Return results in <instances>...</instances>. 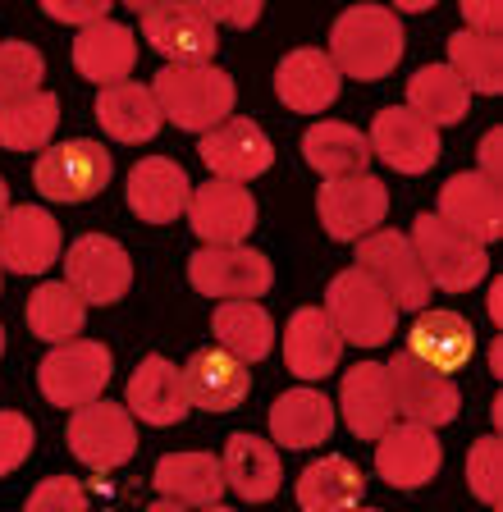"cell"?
<instances>
[{"mask_svg": "<svg viewBox=\"0 0 503 512\" xmlns=\"http://www.w3.org/2000/svg\"><path fill=\"white\" fill-rule=\"evenodd\" d=\"M334 69L357 83H380L394 74V64L403 60V28H398L394 10L380 5H353L343 10L330 28V51Z\"/></svg>", "mask_w": 503, "mask_h": 512, "instance_id": "cell-1", "label": "cell"}, {"mask_svg": "<svg viewBox=\"0 0 503 512\" xmlns=\"http://www.w3.org/2000/svg\"><path fill=\"white\" fill-rule=\"evenodd\" d=\"M151 96L161 115L170 119L183 133H211L229 119L234 110V78L215 64H165L156 83H151Z\"/></svg>", "mask_w": 503, "mask_h": 512, "instance_id": "cell-2", "label": "cell"}, {"mask_svg": "<svg viewBox=\"0 0 503 512\" xmlns=\"http://www.w3.org/2000/svg\"><path fill=\"white\" fill-rule=\"evenodd\" d=\"M407 243H412V252H417L430 288L467 293V288H476L485 275H490L485 243L481 238H471L467 229H458V224H449L444 215H417Z\"/></svg>", "mask_w": 503, "mask_h": 512, "instance_id": "cell-3", "label": "cell"}, {"mask_svg": "<svg viewBox=\"0 0 503 512\" xmlns=\"http://www.w3.org/2000/svg\"><path fill=\"white\" fill-rule=\"evenodd\" d=\"M321 311L330 316L339 339L353 343V348H380V343H389L398 330V307L385 298V288L357 266L339 270V275L330 279Z\"/></svg>", "mask_w": 503, "mask_h": 512, "instance_id": "cell-4", "label": "cell"}, {"mask_svg": "<svg viewBox=\"0 0 503 512\" xmlns=\"http://www.w3.org/2000/svg\"><path fill=\"white\" fill-rule=\"evenodd\" d=\"M115 174V160L101 142L74 138L60 147H46L42 160L33 165V183L51 202H92Z\"/></svg>", "mask_w": 503, "mask_h": 512, "instance_id": "cell-5", "label": "cell"}, {"mask_svg": "<svg viewBox=\"0 0 503 512\" xmlns=\"http://www.w3.org/2000/svg\"><path fill=\"white\" fill-rule=\"evenodd\" d=\"M357 270H366L375 284L385 288V298L394 302L398 311H426L430 293H435L417 261V252H412V243H407V234H398V229H375V234H366L362 243H357Z\"/></svg>", "mask_w": 503, "mask_h": 512, "instance_id": "cell-6", "label": "cell"}, {"mask_svg": "<svg viewBox=\"0 0 503 512\" xmlns=\"http://www.w3.org/2000/svg\"><path fill=\"white\" fill-rule=\"evenodd\" d=\"M37 384H42L46 403L55 407H74L78 412V407L97 403L101 389L110 384V348L97 339L55 343V352L37 371Z\"/></svg>", "mask_w": 503, "mask_h": 512, "instance_id": "cell-7", "label": "cell"}, {"mask_svg": "<svg viewBox=\"0 0 503 512\" xmlns=\"http://www.w3.org/2000/svg\"><path fill=\"white\" fill-rule=\"evenodd\" d=\"M316 215L334 243H362L380 229L389 215V192L375 174H348V179H325L316 192Z\"/></svg>", "mask_w": 503, "mask_h": 512, "instance_id": "cell-8", "label": "cell"}, {"mask_svg": "<svg viewBox=\"0 0 503 512\" xmlns=\"http://www.w3.org/2000/svg\"><path fill=\"white\" fill-rule=\"evenodd\" d=\"M188 279L197 293L220 302H252L275 284V266L270 256H261L257 247H202L188 261Z\"/></svg>", "mask_w": 503, "mask_h": 512, "instance_id": "cell-9", "label": "cell"}, {"mask_svg": "<svg viewBox=\"0 0 503 512\" xmlns=\"http://www.w3.org/2000/svg\"><path fill=\"white\" fill-rule=\"evenodd\" d=\"M69 453L92 471H115L138 453V426H133L129 407L119 403H87L69 416Z\"/></svg>", "mask_w": 503, "mask_h": 512, "instance_id": "cell-10", "label": "cell"}, {"mask_svg": "<svg viewBox=\"0 0 503 512\" xmlns=\"http://www.w3.org/2000/svg\"><path fill=\"white\" fill-rule=\"evenodd\" d=\"M385 371H389V389H394V416H403L412 426H426V430H439V426H449V421H458L462 394L449 375L430 371V366H421L417 357H407V352H398Z\"/></svg>", "mask_w": 503, "mask_h": 512, "instance_id": "cell-11", "label": "cell"}, {"mask_svg": "<svg viewBox=\"0 0 503 512\" xmlns=\"http://www.w3.org/2000/svg\"><path fill=\"white\" fill-rule=\"evenodd\" d=\"M65 275H69V288H74L83 302L92 307H110L129 293L133 284V261L129 252L106 234H83L65 256Z\"/></svg>", "mask_w": 503, "mask_h": 512, "instance_id": "cell-12", "label": "cell"}, {"mask_svg": "<svg viewBox=\"0 0 503 512\" xmlns=\"http://www.w3.org/2000/svg\"><path fill=\"white\" fill-rule=\"evenodd\" d=\"M142 14V37L151 42V51H161L170 64H211L215 28L206 23L202 5H133Z\"/></svg>", "mask_w": 503, "mask_h": 512, "instance_id": "cell-13", "label": "cell"}, {"mask_svg": "<svg viewBox=\"0 0 503 512\" xmlns=\"http://www.w3.org/2000/svg\"><path fill=\"white\" fill-rule=\"evenodd\" d=\"M188 220H193V234L206 247H238L252 229H257V202L243 183H202L188 202Z\"/></svg>", "mask_w": 503, "mask_h": 512, "instance_id": "cell-14", "label": "cell"}, {"mask_svg": "<svg viewBox=\"0 0 503 512\" xmlns=\"http://www.w3.org/2000/svg\"><path fill=\"white\" fill-rule=\"evenodd\" d=\"M60 224L42 206H10L0 215V270L14 275H42L60 256Z\"/></svg>", "mask_w": 503, "mask_h": 512, "instance_id": "cell-15", "label": "cell"}, {"mask_svg": "<svg viewBox=\"0 0 503 512\" xmlns=\"http://www.w3.org/2000/svg\"><path fill=\"white\" fill-rule=\"evenodd\" d=\"M202 160L215 179L247 183V179H261V174L275 165V147H270V138L261 133V124L229 115L220 128L202 133Z\"/></svg>", "mask_w": 503, "mask_h": 512, "instance_id": "cell-16", "label": "cell"}, {"mask_svg": "<svg viewBox=\"0 0 503 512\" xmlns=\"http://www.w3.org/2000/svg\"><path fill=\"white\" fill-rule=\"evenodd\" d=\"M439 462H444V448H439L435 430L412 426V421H398L385 435L375 439V471L394 485V490H421L439 476Z\"/></svg>", "mask_w": 503, "mask_h": 512, "instance_id": "cell-17", "label": "cell"}, {"mask_svg": "<svg viewBox=\"0 0 503 512\" xmlns=\"http://www.w3.org/2000/svg\"><path fill=\"white\" fill-rule=\"evenodd\" d=\"M371 151L398 174H426L439 160V128H430L407 106H389L371 119Z\"/></svg>", "mask_w": 503, "mask_h": 512, "instance_id": "cell-18", "label": "cell"}, {"mask_svg": "<svg viewBox=\"0 0 503 512\" xmlns=\"http://www.w3.org/2000/svg\"><path fill=\"white\" fill-rule=\"evenodd\" d=\"M449 224L467 229L471 238H481L485 247L503 234V188L499 179H485L481 170L453 174L444 188H439V211Z\"/></svg>", "mask_w": 503, "mask_h": 512, "instance_id": "cell-19", "label": "cell"}, {"mask_svg": "<svg viewBox=\"0 0 503 512\" xmlns=\"http://www.w3.org/2000/svg\"><path fill=\"white\" fill-rule=\"evenodd\" d=\"M403 352L453 380V371H462L476 357V330H471L467 316H458V311H421L417 325L407 330Z\"/></svg>", "mask_w": 503, "mask_h": 512, "instance_id": "cell-20", "label": "cell"}, {"mask_svg": "<svg viewBox=\"0 0 503 512\" xmlns=\"http://www.w3.org/2000/svg\"><path fill=\"white\" fill-rule=\"evenodd\" d=\"M183 389H188V407L202 412H234L252 389V375L238 357H229L225 348H202L188 357L183 366Z\"/></svg>", "mask_w": 503, "mask_h": 512, "instance_id": "cell-21", "label": "cell"}, {"mask_svg": "<svg viewBox=\"0 0 503 512\" xmlns=\"http://www.w3.org/2000/svg\"><path fill=\"white\" fill-rule=\"evenodd\" d=\"M339 412L343 426L353 430L357 439H380L394 426V389H389V371L375 362H362L343 375L339 384Z\"/></svg>", "mask_w": 503, "mask_h": 512, "instance_id": "cell-22", "label": "cell"}, {"mask_svg": "<svg viewBox=\"0 0 503 512\" xmlns=\"http://www.w3.org/2000/svg\"><path fill=\"white\" fill-rule=\"evenodd\" d=\"M339 87H343V74L334 69V60L325 51H311V46L289 51L275 69V96L289 110H302V115L330 110L339 101Z\"/></svg>", "mask_w": 503, "mask_h": 512, "instance_id": "cell-23", "label": "cell"}, {"mask_svg": "<svg viewBox=\"0 0 503 512\" xmlns=\"http://www.w3.org/2000/svg\"><path fill=\"white\" fill-rule=\"evenodd\" d=\"M188 202H193L188 174H183L170 156H147L129 170V206L138 220L170 224L188 211Z\"/></svg>", "mask_w": 503, "mask_h": 512, "instance_id": "cell-24", "label": "cell"}, {"mask_svg": "<svg viewBox=\"0 0 503 512\" xmlns=\"http://www.w3.org/2000/svg\"><path fill=\"white\" fill-rule=\"evenodd\" d=\"M74 64H78V74H83L87 83H101V87L129 83L133 64H138V37L115 19H101V23H92V28H78Z\"/></svg>", "mask_w": 503, "mask_h": 512, "instance_id": "cell-25", "label": "cell"}, {"mask_svg": "<svg viewBox=\"0 0 503 512\" xmlns=\"http://www.w3.org/2000/svg\"><path fill=\"white\" fill-rule=\"evenodd\" d=\"M343 357V339L321 307H298L284 330V362L298 380H325Z\"/></svg>", "mask_w": 503, "mask_h": 512, "instance_id": "cell-26", "label": "cell"}, {"mask_svg": "<svg viewBox=\"0 0 503 512\" xmlns=\"http://www.w3.org/2000/svg\"><path fill=\"white\" fill-rule=\"evenodd\" d=\"M129 416L147 421V426H174L188 416V389L174 362L165 357H142L138 371L129 380Z\"/></svg>", "mask_w": 503, "mask_h": 512, "instance_id": "cell-27", "label": "cell"}, {"mask_svg": "<svg viewBox=\"0 0 503 512\" xmlns=\"http://www.w3.org/2000/svg\"><path fill=\"white\" fill-rule=\"evenodd\" d=\"M156 490L179 508H211L225 494V467L215 453H165L156 462Z\"/></svg>", "mask_w": 503, "mask_h": 512, "instance_id": "cell-28", "label": "cell"}, {"mask_svg": "<svg viewBox=\"0 0 503 512\" xmlns=\"http://www.w3.org/2000/svg\"><path fill=\"white\" fill-rule=\"evenodd\" d=\"M302 156L325 179H348V174H366L371 142H366L362 128L339 124V119H321V124H311L302 133Z\"/></svg>", "mask_w": 503, "mask_h": 512, "instance_id": "cell-29", "label": "cell"}, {"mask_svg": "<svg viewBox=\"0 0 503 512\" xmlns=\"http://www.w3.org/2000/svg\"><path fill=\"white\" fill-rule=\"evenodd\" d=\"M97 124L106 128L115 142H151L161 133L165 115H161V106H156L151 87L115 83V87H101V96H97Z\"/></svg>", "mask_w": 503, "mask_h": 512, "instance_id": "cell-30", "label": "cell"}, {"mask_svg": "<svg viewBox=\"0 0 503 512\" xmlns=\"http://www.w3.org/2000/svg\"><path fill=\"white\" fill-rule=\"evenodd\" d=\"M270 435L284 448H316L334 435V403L316 389H289L270 407Z\"/></svg>", "mask_w": 503, "mask_h": 512, "instance_id": "cell-31", "label": "cell"}, {"mask_svg": "<svg viewBox=\"0 0 503 512\" xmlns=\"http://www.w3.org/2000/svg\"><path fill=\"white\" fill-rule=\"evenodd\" d=\"M220 467H225V480L243 494L247 503L275 499L279 485H284L275 444H266V439H257V435H229L225 462H220Z\"/></svg>", "mask_w": 503, "mask_h": 512, "instance_id": "cell-32", "label": "cell"}, {"mask_svg": "<svg viewBox=\"0 0 503 512\" xmlns=\"http://www.w3.org/2000/svg\"><path fill=\"white\" fill-rule=\"evenodd\" d=\"M366 480L348 458L330 453V458L311 462L298 476V508L302 512H353L362 508Z\"/></svg>", "mask_w": 503, "mask_h": 512, "instance_id": "cell-33", "label": "cell"}, {"mask_svg": "<svg viewBox=\"0 0 503 512\" xmlns=\"http://www.w3.org/2000/svg\"><path fill=\"white\" fill-rule=\"evenodd\" d=\"M211 330L220 339V348L238 362H266L270 348H275V320L266 307L257 302H220L211 316Z\"/></svg>", "mask_w": 503, "mask_h": 512, "instance_id": "cell-34", "label": "cell"}, {"mask_svg": "<svg viewBox=\"0 0 503 512\" xmlns=\"http://www.w3.org/2000/svg\"><path fill=\"white\" fill-rule=\"evenodd\" d=\"M407 110L421 115L430 128H449V124H462L471 110V92L458 83L449 64H426L412 74L407 83Z\"/></svg>", "mask_w": 503, "mask_h": 512, "instance_id": "cell-35", "label": "cell"}, {"mask_svg": "<svg viewBox=\"0 0 503 512\" xmlns=\"http://www.w3.org/2000/svg\"><path fill=\"white\" fill-rule=\"evenodd\" d=\"M55 124H60V96L55 92H33L23 101H5L0 106V147L10 151L46 147Z\"/></svg>", "mask_w": 503, "mask_h": 512, "instance_id": "cell-36", "label": "cell"}, {"mask_svg": "<svg viewBox=\"0 0 503 512\" xmlns=\"http://www.w3.org/2000/svg\"><path fill=\"white\" fill-rule=\"evenodd\" d=\"M87 320V302L78 298L69 284H42L28 298V330L46 343H69L78 339Z\"/></svg>", "mask_w": 503, "mask_h": 512, "instance_id": "cell-37", "label": "cell"}, {"mask_svg": "<svg viewBox=\"0 0 503 512\" xmlns=\"http://www.w3.org/2000/svg\"><path fill=\"white\" fill-rule=\"evenodd\" d=\"M449 69L467 92L494 96L503 87V42L499 37H476V32H453L449 37Z\"/></svg>", "mask_w": 503, "mask_h": 512, "instance_id": "cell-38", "label": "cell"}, {"mask_svg": "<svg viewBox=\"0 0 503 512\" xmlns=\"http://www.w3.org/2000/svg\"><path fill=\"white\" fill-rule=\"evenodd\" d=\"M42 74H46V60H42L37 46L0 42V106L42 92Z\"/></svg>", "mask_w": 503, "mask_h": 512, "instance_id": "cell-39", "label": "cell"}, {"mask_svg": "<svg viewBox=\"0 0 503 512\" xmlns=\"http://www.w3.org/2000/svg\"><path fill=\"white\" fill-rule=\"evenodd\" d=\"M467 485H471L476 499H485L490 508H499V494H503V444H499V435H485V439L471 444Z\"/></svg>", "mask_w": 503, "mask_h": 512, "instance_id": "cell-40", "label": "cell"}, {"mask_svg": "<svg viewBox=\"0 0 503 512\" xmlns=\"http://www.w3.org/2000/svg\"><path fill=\"white\" fill-rule=\"evenodd\" d=\"M23 512H87V494L74 476H51L28 494Z\"/></svg>", "mask_w": 503, "mask_h": 512, "instance_id": "cell-41", "label": "cell"}, {"mask_svg": "<svg viewBox=\"0 0 503 512\" xmlns=\"http://www.w3.org/2000/svg\"><path fill=\"white\" fill-rule=\"evenodd\" d=\"M33 421L19 412H0V476H10L14 467L28 462L33 453Z\"/></svg>", "mask_w": 503, "mask_h": 512, "instance_id": "cell-42", "label": "cell"}, {"mask_svg": "<svg viewBox=\"0 0 503 512\" xmlns=\"http://www.w3.org/2000/svg\"><path fill=\"white\" fill-rule=\"evenodd\" d=\"M462 19H467V32H476V37H499L503 32L499 0H467V5H462Z\"/></svg>", "mask_w": 503, "mask_h": 512, "instance_id": "cell-43", "label": "cell"}, {"mask_svg": "<svg viewBox=\"0 0 503 512\" xmlns=\"http://www.w3.org/2000/svg\"><path fill=\"white\" fill-rule=\"evenodd\" d=\"M42 10L51 14V19H60V23H78V28H92V23L110 19L106 0H87V5H55V0H46Z\"/></svg>", "mask_w": 503, "mask_h": 512, "instance_id": "cell-44", "label": "cell"}, {"mask_svg": "<svg viewBox=\"0 0 503 512\" xmlns=\"http://www.w3.org/2000/svg\"><path fill=\"white\" fill-rule=\"evenodd\" d=\"M202 14H206V23H238V28H243V23H257L261 19V5H202Z\"/></svg>", "mask_w": 503, "mask_h": 512, "instance_id": "cell-45", "label": "cell"}, {"mask_svg": "<svg viewBox=\"0 0 503 512\" xmlns=\"http://www.w3.org/2000/svg\"><path fill=\"white\" fill-rule=\"evenodd\" d=\"M499 142H503V133L490 128V133H485V147H481V174L485 179H499Z\"/></svg>", "mask_w": 503, "mask_h": 512, "instance_id": "cell-46", "label": "cell"}, {"mask_svg": "<svg viewBox=\"0 0 503 512\" xmlns=\"http://www.w3.org/2000/svg\"><path fill=\"white\" fill-rule=\"evenodd\" d=\"M499 293H503V284L494 279V284H490V320H499Z\"/></svg>", "mask_w": 503, "mask_h": 512, "instance_id": "cell-47", "label": "cell"}, {"mask_svg": "<svg viewBox=\"0 0 503 512\" xmlns=\"http://www.w3.org/2000/svg\"><path fill=\"white\" fill-rule=\"evenodd\" d=\"M147 512H188V508H179V503H170V499H156Z\"/></svg>", "mask_w": 503, "mask_h": 512, "instance_id": "cell-48", "label": "cell"}, {"mask_svg": "<svg viewBox=\"0 0 503 512\" xmlns=\"http://www.w3.org/2000/svg\"><path fill=\"white\" fill-rule=\"evenodd\" d=\"M10 211V188H5V179H0V215Z\"/></svg>", "mask_w": 503, "mask_h": 512, "instance_id": "cell-49", "label": "cell"}, {"mask_svg": "<svg viewBox=\"0 0 503 512\" xmlns=\"http://www.w3.org/2000/svg\"><path fill=\"white\" fill-rule=\"evenodd\" d=\"M206 512H229V508H220V503H211V508H206Z\"/></svg>", "mask_w": 503, "mask_h": 512, "instance_id": "cell-50", "label": "cell"}, {"mask_svg": "<svg viewBox=\"0 0 503 512\" xmlns=\"http://www.w3.org/2000/svg\"><path fill=\"white\" fill-rule=\"evenodd\" d=\"M0 352H5V330H0Z\"/></svg>", "mask_w": 503, "mask_h": 512, "instance_id": "cell-51", "label": "cell"}, {"mask_svg": "<svg viewBox=\"0 0 503 512\" xmlns=\"http://www.w3.org/2000/svg\"><path fill=\"white\" fill-rule=\"evenodd\" d=\"M353 512H375V508H353Z\"/></svg>", "mask_w": 503, "mask_h": 512, "instance_id": "cell-52", "label": "cell"}]
</instances>
